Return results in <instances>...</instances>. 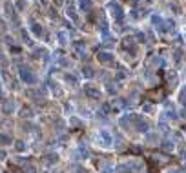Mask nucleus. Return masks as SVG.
Listing matches in <instances>:
<instances>
[{
  "label": "nucleus",
  "mask_w": 186,
  "mask_h": 173,
  "mask_svg": "<svg viewBox=\"0 0 186 173\" xmlns=\"http://www.w3.org/2000/svg\"><path fill=\"white\" fill-rule=\"evenodd\" d=\"M19 73H20V78L26 82V84H33V82L37 80L35 75H33V71H31L27 66H20V71H19Z\"/></svg>",
  "instance_id": "nucleus-1"
},
{
  "label": "nucleus",
  "mask_w": 186,
  "mask_h": 173,
  "mask_svg": "<svg viewBox=\"0 0 186 173\" xmlns=\"http://www.w3.org/2000/svg\"><path fill=\"white\" fill-rule=\"evenodd\" d=\"M133 128H135L137 131H141V133H148L150 124H148V122H146L141 115H135V124H133Z\"/></svg>",
  "instance_id": "nucleus-2"
},
{
  "label": "nucleus",
  "mask_w": 186,
  "mask_h": 173,
  "mask_svg": "<svg viewBox=\"0 0 186 173\" xmlns=\"http://www.w3.org/2000/svg\"><path fill=\"white\" fill-rule=\"evenodd\" d=\"M108 9H110L111 17H113L115 20H122V7H121V6H119L117 2H110Z\"/></svg>",
  "instance_id": "nucleus-3"
},
{
  "label": "nucleus",
  "mask_w": 186,
  "mask_h": 173,
  "mask_svg": "<svg viewBox=\"0 0 186 173\" xmlns=\"http://www.w3.org/2000/svg\"><path fill=\"white\" fill-rule=\"evenodd\" d=\"M4 7H6V15H7V19L11 20V22H13L15 26H19V17H17V13H15V7H13V6H11L9 2H7V4H6Z\"/></svg>",
  "instance_id": "nucleus-4"
},
{
  "label": "nucleus",
  "mask_w": 186,
  "mask_h": 173,
  "mask_svg": "<svg viewBox=\"0 0 186 173\" xmlns=\"http://www.w3.org/2000/svg\"><path fill=\"white\" fill-rule=\"evenodd\" d=\"M26 95L29 97V98H33V100H37V102H40V100H44V97H46V91L44 89H27Z\"/></svg>",
  "instance_id": "nucleus-5"
},
{
  "label": "nucleus",
  "mask_w": 186,
  "mask_h": 173,
  "mask_svg": "<svg viewBox=\"0 0 186 173\" xmlns=\"http://www.w3.org/2000/svg\"><path fill=\"white\" fill-rule=\"evenodd\" d=\"M151 162H155L157 166H163V164H168L170 162V157L164 153H153L151 155Z\"/></svg>",
  "instance_id": "nucleus-6"
},
{
  "label": "nucleus",
  "mask_w": 186,
  "mask_h": 173,
  "mask_svg": "<svg viewBox=\"0 0 186 173\" xmlns=\"http://www.w3.org/2000/svg\"><path fill=\"white\" fill-rule=\"evenodd\" d=\"M99 140H101V144H102V146H110V144H113V137L108 133L106 130L99 131Z\"/></svg>",
  "instance_id": "nucleus-7"
},
{
  "label": "nucleus",
  "mask_w": 186,
  "mask_h": 173,
  "mask_svg": "<svg viewBox=\"0 0 186 173\" xmlns=\"http://www.w3.org/2000/svg\"><path fill=\"white\" fill-rule=\"evenodd\" d=\"M133 124H135V115H126L121 118V126H122L124 130H131Z\"/></svg>",
  "instance_id": "nucleus-8"
},
{
  "label": "nucleus",
  "mask_w": 186,
  "mask_h": 173,
  "mask_svg": "<svg viewBox=\"0 0 186 173\" xmlns=\"http://www.w3.org/2000/svg\"><path fill=\"white\" fill-rule=\"evenodd\" d=\"M73 51H75V55H77L79 58L86 57V46H84V42H81V40L75 42V44H73Z\"/></svg>",
  "instance_id": "nucleus-9"
},
{
  "label": "nucleus",
  "mask_w": 186,
  "mask_h": 173,
  "mask_svg": "<svg viewBox=\"0 0 186 173\" xmlns=\"http://www.w3.org/2000/svg\"><path fill=\"white\" fill-rule=\"evenodd\" d=\"M148 98L153 100V102H161V100L164 98V91H163V89H153V91L148 93Z\"/></svg>",
  "instance_id": "nucleus-10"
},
{
  "label": "nucleus",
  "mask_w": 186,
  "mask_h": 173,
  "mask_svg": "<svg viewBox=\"0 0 186 173\" xmlns=\"http://www.w3.org/2000/svg\"><path fill=\"white\" fill-rule=\"evenodd\" d=\"M84 91H86V95H89L91 98H99V97H101V91H99L95 86H91V84H86V86H84Z\"/></svg>",
  "instance_id": "nucleus-11"
},
{
  "label": "nucleus",
  "mask_w": 186,
  "mask_h": 173,
  "mask_svg": "<svg viewBox=\"0 0 186 173\" xmlns=\"http://www.w3.org/2000/svg\"><path fill=\"white\" fill-rule=\"evenodd\" d=\"M97 58H99V62H102V64H111V62H113V55H111V53H106V51H99V53H97Z\"/></svg>",
  "instance_id": "nucleus-12"
},
{
  "label": "nucleus",
  "mask_w": 186,
  "mask_h": 173,
  "mask_svg": "<svg viewBox=\"0 0 186 173\" xmlns=\"http://www.w3.org/2000/svg\"><path fill=\"white\" fill-rule=\"evenodd\" d=\"M161 66H163V58L157 57V55L151 57L150 58V62H148V68H150V69H157V68H161Z\"/></svg>",
  "instance_id": "nucleus-13"
},
{
  "label": "nucleus",
  "mask_w": 186,
  "mask_h": 173,
  "mask_svg": "<svg viewBox=\"0 0 186 173\" xmlns=\"http://www.w3.org/2000/svg\"><path fill=\"white\" fill-rule=\"evenodd\" d=\"M166 82H168L170 88H175V84H177V75H175L173 71H168V73H166Z\"/></svg>",
  "instance_id": "nucleus-14"
},
{
  "label": "nucleus",
  "mask_w": 186,
  "mask_h": 173,
  "mask_svg": "<svg viewBox=\"0 0 186 173\" xmlns=\"http://www.w3.org/2000/svg\"><path fill=\"white\" fill-rule=\"evenodd\" d=\"M2 109H4V113H11L15 109V102L13 100H4L2 102Z\"/></svg>",
  "instance_id": "nucleus-15"
},
{
  "label": "nucleus",
  "mask_w": 186,
  "mask_h": 173,
  "mask_svg": "<svg viewBox=\"0 0 186 173\" xmlns=\"http://www.w3.org/2000/svg\"><path fill=\"white\" fill-rule=\"evenodd\" d=\"M31 31H33V35H35V37H42V35H44L42 26H40V24H37V22H33V24H31Z\"/></svg>",
  "instance_id": "nucleus-16"
},
{
  "label": "nucleus",
  "mask_w": 186,
  "mask_h": 173,
  "mask_svg": "<svg viewBox=\"0 0 186 173\" xmlns=\"http://www.w3.org/2000/svg\"><path fill=\"white\" fill-rule=\"evenodd\" d=\"M151 22H153V26H157V29H164V20L161 19L159 15H153Z\"/></svg>",
  "instance_id": "nucleus-17"
},
{
  "label": "nucleus",
  "mask_w": 186,
  "mask_h": 173,
  "mask_svg": "<svg viewBox=\"0 0 186 173\" xmlns=\"http://www.w3.org/2000/svg\"><path fill=\"white\" fill-rule=\"evenodd\" d=\"M57 39H59V42H60V46H66V44L69 42V35H68L66 31H59Z\"/></svg>",
  "instance_id": "nucleus-18"
},
{
  "label": "nucleus",
  "mask_w": 186,
  "mask_h": 173,
  "mask_svg": "<svg viewBox=\"0 0 186 173\" xmlns=\"http://www.w3.org/2000/svg\"><path fill=\"white\" fill-rule=\"evenodd\" d=\"M122 47L124 49H133V47H135V40L131 39V37H126V39L122 40Z\"/></svg>",
  "instance_id": "nucleus-19"
},
{
  "label": "nucleus",
  "mask_w": 186,
  "mask_h": 173,
  "mask_svg": "<svg viewBox=\"0 0 186 173\" xmlns=\"http://www.w3.org/2000/svg\"><path fill=\"white\" fill-rule=\"evenodd\" d=\"M66 11H68V17H71V20H75V22H77V11H75V7H73V4H71V2L68 4Z\"/></svg>",
  "instance_id": "nucleus-20"
},
{
  "label": "nucleus",
  "mask_w": 186,
  "mask_h": 173,
  "mask_svg": "<svg viewBox=\"0 0 186 173\" xmlns=\"http://www.w3.org/2000/svg\"><path fill=\"white\" fill-rule=\"evenodd\" d=\"M146 142L151 144V146H155V142H159V135L157 133H148L146 135Z\"/></svg>",
  "instance_id": "nucleus-21"
},
{
  "label": "nucleus",
  "mask_w": 186,
  "mask_h": 173,
  "mask_svg": "<svg viewBox=\"0 0 186 173\" xmlns=\"http://www.w3.org/2000/svg\"><path fill=\"white\" fill-rule=\"evenodd\" d=\"M102 40H104V46H111V44L115 42V39H113L108 31H104V33H102Z\"/></svg>",
  "instance_id": "nucleus-22"
},
{
  "label": "nucleus",
  "mask_w": 186,
  "mask_h": 173,
  "mask_svg": "<svg viewBox=\"0 0 186 173\" xmlns=\"http://www.w3.org/2000/svg\"><path fill=\"white\" fill-rule=\"evenodd\" d=\"M79 7L84 11H89L91 9V0H79Z\"/></svg>",
  "instance_id": "nucleus-23"
},
{
  "label": "nucleus",
  "mask_w": 186,
  "mask_h": 173,
  "mask_svg": "<svg viewBox=\"0 0 186 173\" xmlns=\"http://www.w3.org/2000/svg\"><path fill=\"white\" fill-rule=\"evenodd\" d=\"M57 160H59V157H57V155H53V153H49V155H46V157H44V162H46V164H55Z\"/></svg>",
  "instance_id": "nucleus-24"
},
{
  "label": "nucleus",
  "mask_w": 186,
  "mask_h": 173,
  "mask_svg": "<svg viewBox=\"0 0 186 173\" xmlns=\"http://www.w3.org/2000/svg\"><path fill=\"white\" fill-rule=\"evenodd\" d=\"M20 117H22V118H31V117H33L31 108H22V109H20Z\"/></svg>",
  "instance_id": "nucleus-25"
},
{
  "label": "nucleus",
  "mask_w": 186,
  "mask_h": 173,
  "mask_svg": "<svg viewBox=\"0 0 186 173\" xmlns=\"http://www.w3.org/2000/svg\"><path fill=\"white\" fill-rule=\"evenodd\" d=\"M35 57L37 58H46L48 57V51H46L44 47H42V49H35Z\"/></svg>",
  "instance_id": "nucleus-26"
},
{
  "label": "nucleus",
  "mask_w": 186,
  "mask_h": 173,
  "mask_svg": "<svg viewBox=\"0 0 186 173\" xmlns=\"http://www.w3.org/2000/svg\"><path fill=\"white\" fill-rule=\"evenodd\" d=\"M166 117H168V118H175V109H173V106H166Z\"/></svg>",
  "instance_id": "nucleus-27"
},
{
  "label": "nucleus",
  "mask_w": 186,
  "mask_h": 173,
  "mask_svg": "<svg viewBox=\"0 0 186 173\" xmlns=\"http://www.w3.org/2000/svg\"><path fill=\"white\" fill-rule=\"evenodd\" d=\"M82 75L84 77H88V78H91L93 77V69H91L89 66H86V68H82Z\"/></svg>",
  "instance_id": "nucleus-28"
},
{
  "label": "nucleus",
  "mask_w": 186,
  "mask_h": 173,
  "mask_svg": "<svg viewBox=\"0 0 186 173\" xmlns=\"http://www.w3.org/2000/svg\"><path fill=\"white\" fill-rule=\"evenodd\" d=\"M24 173H35V166L33 164H24Z\"/></svg>",
  "instance_id": "nucleus-29"
},
{
  "label": "nucleus",
  "mask_w": 186,
  "mask_h": 173,
  "mask_svg": "<svg viewBox=\"0 0 186 173\" xmlns=\"http://www.w3.org/2000/svg\"><path fill=\"white\" fill-rule=\"evenodd\" d=\"M9 142H11V138H9L7 135H2V133H0V144H2V146H4V144H9Z\"/></svg>",
  "instance_id": "nucleus-30"
},
{
  "label": "nucleus",
  "mask_w": 186,
  "mask_h": 173,
  "mask_svg": "<svg viewBox=\"0 0 186 173\" xmlns=\"http://www.w3.org/2000/svg\"><path fill=\"white\" fill-rule=\"evenodd\" d=\"M179 100H181V102H183V104L186 106V86L183 88V89H181V95H179Z\"/></svg>",
  "instance_id": "nucleus-31"
},
{
  "label": "nucleus",
  "mask_w": 186,
  "mask_h": 173,
  "mask_svg": "<svg viewBox=\"0 0 186 173\" xmlns=\"http://www.w3.org/2000/svg\"><path fill=\"white\" fill-rule=\"evenodd\" d=\"M66 82H69V84H77V78L73 77L71 73H66Z\"/></svg>",
  "instance_id": "nucleus-32"
},
{
  "label": "nucleus",
  "mask_w": 186,
  "mask_h": 173,
  "mask_svg": "<svg viewBox=\"0 0 186 173\" xmlns=\"http://www.w3.org/2000/svg\"><path fill=\"white\" fill-rule=\"evenodd\" d=\"M111 108H115V109H121V108H122V102H121V100H115V102H111Z\"/></svg>",
  "instance_id": "nucleus-33"
},
{
  "label": "nucleus",
  "mask_w": 186,
  "mask_h": 173,
  "mask_svg": "<svg viewBox=\"0 0 186 173\" xmlns=\"http://www.w3.org/2000/svg\"><path fill=\"white\" fill-rule=\"evenodd\" d=\"M17 150H19V151H22V150H26V144H24L22 140H17Z\"/></svg>",
  "instance_id": "nucleus-34"
},
{
  "label": "nucleus",
  "mask_w": 186,
  "mask_h": 173,
  "mask_svg": "<svg viewBox=\"0 0 186 173\" xmlns=\"http://www.w3.org/2000/svg\"><path fill=\"white\" fill-rule=\"evenodd\" d=\"M164 150H173V142L172 140H166L164 142Z\"/></svg>",
  "instance_id": "nucleus-35"
},
{
  "label": "nucleus",
  "mask_w": 186,
  "mask_h": 173,
  "mask_svg": "<svg viewBox=\"0 0 186 173\" xmlns=\"http://www.w3.org/2000/svg\"><path fill=\"white\" fill-rule=\"evenodd\" d=\"M17 7H19V9H24V7H26V2H24V0H19V2H17Z\"/></svg>",
  "instance_id": "nucleus-36"
},
{
  "label": "nucleus",
  "mask_w": 186,
  "mask_h": 173,
  "mask_svg": "<svg viewBox=\"0 0 186 173\" xmlns=\"http://www.w3.org/2000/svg\"><path fill=\"white\" fill-rule=\"evenodd\" d=\"M60 64H62V66H69V62H68L66 58H60Z\"/></svg>",
  "instance_id": "nucleus-37"
},
{
  "label": "nucleus",
  "mask_w": 186,
  "mask_h": 173,
  "mask_svg": "<svg viewBox=\"0 0 186 173\" xmlns=\"http://www.w3.org/2000/svg\"><path fill=\"white\" fill-rule=\"evenodd\" d=\"M0 33H4V22L0 20Z\"/></svg>",
  "instance_id": "nucleus-38"
},
{
  "label": "nucleus",
  "mask_w": 186,
  "mask_h": 173,
  "mask_svg": "<svg viewBox=\"0 0 186 173\" xmlns=\"http://www.w3.org/2000/svg\"><path fill=\"white\" fill-rule=\"evenodd\" d=\"M2 157H4V151H0V159H2Z\"/></svg>",
  "instance_id": "nucleus-39"
},
{
  "label": "nucleus",
  "mask_w": 186,
  "mask_h": 173,
  "mask_svg": "<svg viewBox=\"0 0 186 173\" xmlns=\"http://www.w3.org/2000/svg\"><path fill=\"white\" fill-rule=\"evenodd\" d=\"M131 2H139V0H131Z\"/></svg>",
  "instance_id": "nucleus-40"
},
{
  "label": "nucleus",
  "mask_w": 186,
  "mask_h": 173,
  "mask_svg": "<svg viewBox=\"0 0 186 173\" xmlns=\"http://www.w3.org/2000/svg\"><path fill=\"white\" fill-rule=\"evenodd\" d=\"M184 117H186V109H184Z\"/></svg>",
  "instance_id": "nucleus-41"
},
{
  "label": "nucleus",
  "mask_w": 186,
  "mask_h": 173,
  "mask_svg": "<svg viewBox=\"0 0 186 173\" xmlns=\"http://www.w3.org/2000/svg\"><path fill=\"white\" fill-rule=\"evenodd\" d=\"M0 91H2V88H0Z\"/></svg>",
  "instance_id": "nucleus-42"
}]
</instances>
